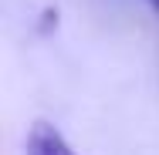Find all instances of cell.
Instances as JSON below:
<instances>
[{"label":"cell","instance_id":"obj_1","mask_svg":"<svg viewBox=\"0 0 159 155\" xmlns=\"http://www.w3.org/2000/svg\"><path fill=\"white\" fill-rule=\"evenodd\" d=\"M27 155H75V149L64 142V135L48 122H34L31 131H27V145H24Z\"/></svg>","mask_w":159,"mask_h":155},{"label":"cell","instance_id":"obj_2","mask_svg":"<svg viewBox=\"0 0 159 155\" xmlns=\"http://www.w3.org/2000/svg\"><path fill=\"white\" fill-rule=\"evenodd\" d=\"M149 3H152V10H156V14H159V0H149Z\"/></svg>","mask_w":159,"mask_h":155}]
</instances>
